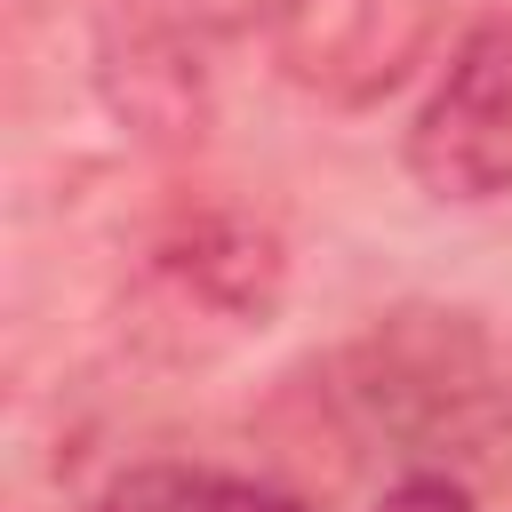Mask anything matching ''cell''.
Masks as SVG:
<instances>
[{"mask_svg": "<svg viewBox=\"0 0 512 512\" xmlns=\"http://www.w3.org/2000/svg\"><path fill=\"white\" fill-rule=\"evenodd\" d=\"M344 408L392 440L400 456H416V472H456L496 456L512 400L496 376V352L480 336L472 312H384L352 352H344Z\"/></svg>", "mask_w": 512, "mask_h": 512, "instance_id": "obj_1", "label": "cell"}, {"mask_svg": "<svg viewBox=\"0 0 512 512\" xmlns=\"http://www.w3.org/2000/svg\"><path fill=\"white\" fill-rule=\"evenodd\" d=\"M400 152L432 200L480 208L512 192V24H472L456 40Z\"/></svg>", "mask_w": 512, "mask_h": 512, "instance_id": "obj_2", "label": "cell"}, {"mask_svg": "<svg viewBox=\"0 0 512 512\" xmlns=\"http://www.w3.org/2000/svg\"><path fill=\"white\" fill-rule=\"evenodd\" d=\"M272 8L280 0H112V16H104L112 104L152 136H184L208 96V56L232 32L272 24Z\"/></svg>", "mask_w": 512, "mask_h": 512, "instance_id": "obj_3", "label": "cell"}, {"mask_svg": "<svg viewBox=\"0 0 512 512\" xmlns=\"http://www.w3.org/2000/svg\"><path fill=\"white\" fill-rule=\"evenodd\" d=\"M264 40L296 88H312L328 104H376L408 72L424 16L408 0H280Z\"/></svg>", "mask_w": 512, "mask_h": 512, "instance_id": "obj_4", "label": "cell"}, {"mask_svg": "<svg viewBox=\"0 0 512 512\" xmlns=\"http://www.w3.org/2000/svg\"><path fill=\"white\" fill-rule=\"evenodd\" d=\"M152 264H160V280H168L184 304L216 312L224 328H264L272 304H280V288H288V256H280L272 224H256V216H240V208H200V216H184V224L152 248Z\"/></svg>", "mask_w": 512, "mask_h": 512, "instance_id": "obj_5", "label": "cell"}, {"mask_svg": "<svg viewBox=\"0 0 512 512\" xmlns=\"http://www.w3.org/2000/svg\"><path fill=\"white\" fill-rule=\"evenodd\" d=\"M96 512H312V504L272 480L216 472V464H128L96 496Z\"/></svg>", "mask_w": 512, "mask_h": 512, "instance_id": "obj_6", "label": "cell"}, {"mask_svg": "<svg viewBox=\"0 0 512 512\" xmlns=\"http://www.w3.org/2000/svg\"><path fill=\"white\" fill-rule=\"evenodd\" d=\"M376 512H480V504H472L464 472H400Z\"/></svg>", "mask_w": 512, "mask_h": 512, "instance_id": "obj_7", "label": "cell"}]
</instances>
